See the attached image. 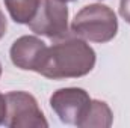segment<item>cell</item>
<instances>
[{
    "label": "cell",
    "mask_w": 130,
    "mask_h": 128,
    "mask_svg": "<svg viewBox=\"0 0 130 128\" xmlns=\"http://www.w3.org/2000/svg\"><path fill=\"white\" fill-rule=\"evenodd\" d=\"M6 118V98L3 94H0V125H3Z\"/></svg>",
    "instance_id": "30bf717a"
},
{
    "label": "cell",
    "mask_w": 130,
    "mask_h": 128,
    "mask_svg": "<svg viewBox=\"0 0 130 128\" xmlns=\"http://www.w3.org/2000/svg\"><path fill=\"white\" fill-rule=\"evenodd\" d=\"M113 122V113L110 107L100 99H92L88 113L79 124L80 128H109Z\"/></svg>",
    "instance_id": "52a82bcc"
},
{
    "label": "cell",
    "mask_w": 130,
    "mask_h": 128,
    "mask_svg": "<svg viewBox=\"0 0 130 128\" xmlns=\"http://www.w3.org/2000/svg\"><path fill=\"white\" fill-rule=\"evenodd\" d=\"M71 32L85 41L104 44L117 36L118 20L109 6L101 3L88 5L76 14Z\"/></svg>",
    "instance_id": "7a4b0ae2"
},
{
    "label": "cell",
    "mask_w": 130,
    "mask_h": 128,
    "mask_svg": "<svg viewBox=\"0 0 130 128\" xmlns=\"http://www.w3.org/2000/svg\"><path fill=\"white\" fill-rule=\"evenodd\" d=\"M0 75H2V63H0Z\"/></svg>",
    "instance_id": "7c38bea8"
},
{
    "label": "cell",
    "mask_w": 130,
    "mask_h": 128,
    "mask_svg": "<svg viewBox=\"0 0 130 128\" xmlns=\"http://www.w3.org/2000/svg\"><path fill=\"white\" fill-rule=\"evenodd\" d=\"M120 15L130 24V0H120Z\"/></svg>",
    "instance_id": "9c48e42d"
},
{
    "label": "cell",
    "mask_w": 130,
    "mask_h": 128,
    "mask_svg": "<svg viewBox=\"0 0 130 128\" xmlns=\"http://www.w3.org/2000/svg\"><path fill=\"white\" fill-rule=\"evenodd\" d=\"M48 47L44 41L32 35L20 36L17 41H14L9 56L12 63L23 71H35L38 72L41 65L45 59Z\"/></svg>",
    "instance_id": "8992f818"
},
{
    "label": "cell",
    "mask_w": 130,
    "mask_h": 128,
    "mask_svg": "<svg viewBox=\"0 0 130 128\" xmlns=\"http://www.w3.org/2000/svg\"><path fill=\"white\" fill-rule=\"evenodd\" d=\"M11 18L18 24H29L36 15L41 0H3Z\"/></svg>",
    "instance_id": "ba28073f"
},
{
    "label": "cell",
    "mask_w": 130,
    "mask_h": 128,
    "mask_svg": "<svg viewBox=\"0 0 130 128\" xmlns=\"http://www.w3.org/2000/svg\"><path fill=\"white\" fill-rule=\"evenodd\" d=\"M91 101L89 94L82 88H62L50 96V107L64 124L79 127Z\"/></svg>",
    "instance_id": "5b68a950"
},
{
    "label": "cell",
    "mask_w": 130,
    "mask_h": 128,
    "mask_svg": "<svg viewBox=\"0 0 130 128\" xmlns=\"http://www.w3.org/2000/svg\"><path fill=\"white\" fill-rule=\"evenodd\" d=\"M65 3H67V2H74V0H64Z\"/></svg>",
    "instance_id": "4fadbf2b"
},
{
    "label": "cell",
    "mask_w": 130,
    "mask_h": 128,
    "mask_svg": "<svg viewBox=\"0 0 130 128\" xmlns=\"http://www.w3.org/2000/svg\"><path fill=\"white\" fill-rule=\"evenodd\" d=\"M6 29H8V21H6V17H5V14L0 11V39L5 36Z\"/></svg>",
    "instance_id": "8fae6325"
},
{
    "label": "cell",
    "mask_w": 130,
    "mask_h": 128,
    "mask_svg": "<svg viewBox=\"0 0 130 128\" xmlns=\"http://www.w3.org/2000/svg\"><path fill=\"white\" fill-rule=\"evenodd\" d=\"M6 118L3 125L8 128H47L48 122L41 112L35 96L24 91H12L6 95Z\"/></svg>",
    "instance_id": "3957f363"
},
{
    "label": "cell",
    "mask_w": 130,
    "mask_h": 128,
    "mask_svg": "<svg viewBox=\"0 0 130 128\" xmlns=\"http://www.w3.org/2000/svg\"><path fill=\"white\" fill-rule=\"evenodd\" d=\"M94 48L79 36H67L48 47L38 74L52 80L79 78L89 74L95 66Z\"/></svg>",
    "instance_id": "6da1fadb"
},
{
    "label": "cell",
    "mask_w": 130,
    "mask_h": 128,
    "mask_svg": "<svg viewBox=\"0 0 130 128\" xmlns=\"http://www.w3.org/2000/svg\"><path fill=\"white\" fill-rule=\"evenodd\" d=\"M27 26L33 33L52 41L67 38L70 35L67 3L64 0H41L36 15Z\"/></svg>",
    "instance_id": "277c9868"
}]
</instances>
